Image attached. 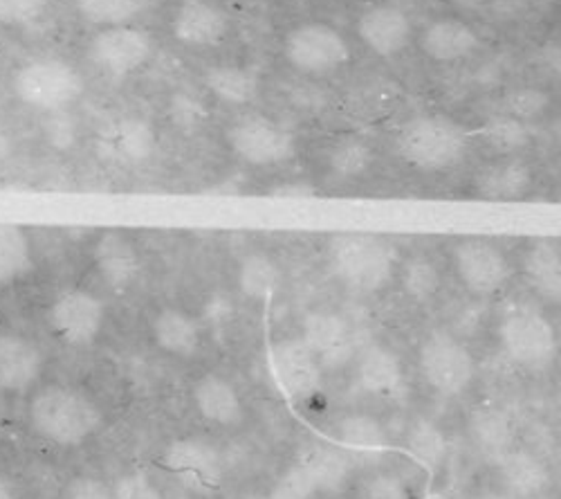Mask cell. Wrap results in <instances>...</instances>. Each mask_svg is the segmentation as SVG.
<instances>
[{
    "instance_id": "b9f144b4",
    "label": "cell",
    "mask_w": 561,
    "mask_h": 499,
    "mask_svg": "<svg viewBox=\"0 0 561 499\" xmlns=\"http://www.w3.org/2000/svg\"><path fill=\"white\" fill-rule=\"evenodd\" d=\"M66 499H115V492L104 479L81 475L68 484Z\"/></svg>"
},
{
    "instance_id": "5b68a950",
    "label": "cell",
    "mask_w": 561,
    "mask_h": 499,
    "mask_svg": "<svg viewBox=\"0 0 561 499\" xmlns=\"http://www.w3.org/2000/svg\"><path fill=\"white\" fill-rule=\"evenodd\" d=\"M284 57L301 75L329 77L351 61V45L331 23L308 21L286 34Z\"/></svg>"
},
{
    "instance_id": "d4e9b609",
    "label": "cell",
    "mask_w": 561,
    "mask_h": 499,
    "mask_svg": "<svg viewBox=\"0 0 561 499\" xmlns=\"http://www.w3.org/2000/svg\"><path fill=\"white\" fill-rule=\"evenodd\" d=\"M151 333H153L156 344L164 353H169L173 358H182V360L194 358L203 344L198 322L190 313H184L182 308H173V306L158 310V315L151 322Z\"/></svg>"
},
{
    "instance_id": "484cf974",
    "label": "cell",
    "mask_w": 561,
    "mask_h": 499,
    "mask_svg": "<svg viewBox=\"0 0 561 499\" xmlns=\"http://www.w3.org/2000/svg\"><path fill=\"white\" fill-rule=\"evenodd\" d=\"M297 466L308 475L317 492L342 490L353 473V464L344 452L329 445H310Z\"/></svg>"
},
{
    "instance_id": "ab89813d",
    "label": "cell",
    "mask_w": 561,
    "mask_h": 499,
    "mask_svg": "<svg viewBox=\"0 0 561 499\" xmlns=\"http://www.w3.org/2000/svg\"><path fill=\"white\" fill-rule=\"evenodd\" d=\"M115 499H167L147 473H126L113 486Z\"/></svg>"
},
{
    "instance_id": "7bdbcfd3",
    "label": "cell",
    "mask_w": 561,
    "mask_h": 499,
    "mask_svg": "<svg viewBox=\"0 0 561 499\" xmlns=\"http://www.w3.org/2000/svg\"><path fill=\"white\" fill-rule=\"evenodd\" d=\"M270 194L278 199H308V196H314L317 190L308 183H288V185L274 188Z\"/></svg>"
},
{
    "instance_id": "bcb514c9",
    "label": "cell",
    "mask_w": 561,
    "mask_h": 499,
    "mask_svg": "<svg viewBox=\"0 0 561 499\" xmlns=\"http://www.w3.org/2000/svg\"><path fill=\"white\" fill-rule=\"evenodd\" d=\"M0 499H16L10 481L5 477H0Z\"/></svg>"
},
{
    "instance_id": "60d3db41",
    "label": "cell",
    "mask_w": 561,
    "mask_h": 499,
    "mask_svg": "<svg viewBox=\"0 0 561 499\" xmlns=\"http://www.w3.org/2000/svg\"><path fill=\"white\" fill-rule=\"evenodd\" d=\"M364 499H411V490L396 473H378L366 479Z\"/></svg>"
},
{
    "instance_id": "d590c367",
    "label": "cell",
    "mask_w": 561,
    "mask_h": 499,
    "mask_svg": "<svg viewBox=\"0 0 561 499\" xmlns=\"http://www.w3.org/2000/svg\"><path fill=\"white\" fill-rule=\"evenodd\" d=\"M404 293L415 302H427L440 291V270L430 257H411L400 268Z\"/></svg>"
},
{
    "instance_id": "7a4b0ae2",
    "label": "cell",
    "mask_w": 561,
    "mask_h": 499,
    "mask_svg": "<svg viewBox=\"0 0 561 499\" xmlns=\"http://www.w3.org/2000/svg\"><path fill=\"white\" fill-rule=\"evenodd\" d=\"M396 149L407 167L443 173L465 162L472 138L462 124L447 115H415L400 126Z\"/></svg>"
},
{
    "instance_id": "52a82bcc",
    "label": "cell",
    "mask_w": 561,
    "mask_h": 499,
    "mask_svg": "<svg viewBox=\"0 0 561 499\" xmlns=\"http://www.w3.org/2000/svg\"><path fill=\"white\" fill-rule=\"evenodd\" d=\"M417 370L434 394L443 398H456L472 387L477 376V360L458 338L434 333L420 344Z\"/></svg>"
},
{
    "instance_id": "f1b7e54d",
    "label": "cell",
    "mask_w": 561,
    "mask_h": 499,
    "mask_svg": "<svg viewBox=\"0 0 561 499\" xmlns=\"http://www.w3.org/2000/svg\"><path fill=\"white\" fill-rule=\"evenodd\" d=\"M203 81L211 95L231 106H245L259 95V77L245 66H211Z\"/></svg>"
},
{
    "instance_id": "ffe728a7",
    "label": "cell",
    "mask_w": 561,
    "mask_h": 499,
    "mask_svg": "<svg viewBox=\"0 0 561 499\" xmlns=\"http://www.w3.org/2000/svg\"><path fill=\"white\" fill-rule=\"evenodd\" d=\"M533 188L535 169L522 156H499L474 178L477 194L488 201H517Z\"/></svg>"
},
{
    "instance_id": "74e56055",
    "label": "cell",
    "mask_w": 561,
    "mask_h": 499,
    "mask_svg": "<svg viewBox=\"0 0 561 499\" xmlns=\"http://www.w3.org/2000/svg\"><path fill=\"white\" fill-rule=\"evenodd\" d=\"M550 109L548 93L539 88H519L507 98V115L517 117L526 124L539 120Z\"/></svg>"
},
{
    "instance_id": "5bb4252c",
    "label": "cell",
    "mask_w": 561,
    "mask_h": 499,
    "mask_svg": "<svg viewBox=\"0 0 561 499\" xmlns=\"http://www.w3.org/2000/svg\"><path fill=\"white\" fill-rule=\"evenodd\" d=\"M164 466L180 477L190 488L214 490L222 477V462L218 450L201 439H178L173 441L164 457Z\"/></svg>"
},
{
    "instance_id": "2e32d148",
    "label": "cell",
    "mask_w": 561,
    "mask_h": 499,
    "mask_svg": "<svg viewBox=\"0 0 561 499\" xmlns=\"http://www.w3.org/2000/svg\"><path fill=\"white\" fill-rule=\"evenodd\" d=\"M171 34L190 48H214L229 36V19L207 0H182L171 21Z\"/></svg>"
},
{
    "instance_id": "4316f807",
    "label": "cell",
    "mask_w": 561,
    "mask_h": 499,
    "mask_svg": "<svg viewBox=\"0 0 561 499\" xmlns=\"http://www.w3.org/2000/svg\"><path fill=\"white\" fill-rule=\"evenodd\" d=\"M36 268L34 246L21 225L0 223V288L27 280Z\"/></svg>"
},
{
    "instance_id": "8992f818",
    "label": "cell",
    "mask_w": 561,
    "mask_h": 499,
    "mask_svg": "<svg viewBox=\"0 0 561 499\" xmlns=\"http://www.w3.org/2000/svg\"><path fill=\"white\" fill-rule=\"evenodd\" d=\"M499 338L505 355L524 370L541 372L552 365L559 349L557 331L548 317L528 306L512 308L499 327Z\"/></svg>"
},
{
    "instance_id": "e0dca14e",
    "label": "cell",
    "mask_w": 561,
    "mask_h": 499,
    "mask_svg": "<svg viewBox=\"0 0 561 499\" xmlns=\"http://www.w3.org/2000/svg\"><path fill=\"white\" fill-rule=\"evenodd\" d=\"M92 263H95L102 282L113 291H128L142 275V257L135 243L117 230H108L98 237L92 246Z\"/></svg>"
},
{
    "instance_id": "277c9868",
    "label": "cell",
    "mask_w": 561,
    "mask_h": 499,
    "mask_svg": "<svg viewBox=\"0 0 561 499\" xmlns=\"http://www.w3.org/2000/svg\"><path fill=\"white\" fill-rule=\"evenodd\" d=\"M12 90L21 104L38 113H64L85 93V79L77 66L57 57H41L23 64Z\"/></svg>"
},
{
    "instance_id": "7c38bea8",
    "label": "cell",
    "mask_w": 561,
    "mask_h": 499,
    "mask_svg": "<svg viewBox=\"0 0 561 499\" xmlns=\"http://www.w3.org/2000/svg\"><path fill=\"white\" fill-rule=\"evenodd\" d=\"M301 340L321 370H342L357 355L355 329L337 313H310L304 322Z\"/></svg>"
},
{
    "instance_id": "4fadbf2b",
    "label": "cell",
    "mask_w": 561,
    "mask_h": 499,
    "mask_svg": "<svg viewBox=\"0 0 561 499\" xmlns=\"http://www.w3.org/2000/svg\"><path fill=\"white\" fill-rule=\"evenodd\" d=\"M355 381L357 387L378 400H396L407 389V372L402 358L385 347L370 344L355 355Z\"/></svg>"
},
{
    "instance_id": "6da1fadb",
    "label": "cell",
    "mask_w": 561,
    "mask_h": 499,
    "mask_svg": "<svg viewBox=\"0 0 561 499\" xmlns=\"http://www.w3.org/2000/svg\"><path fill=\"white\" fill-rule=\"evenodd\" d=\"M27 419L36 436L59 447L83 445L104 423L100 405L85 392L68 385L38 389L30 400Z\"/></svg>"
},
{
    "instance_id": "836d02e7",
    "label": "cell",
    "mask_w": 561,
    "mask_h": 499,
    "mask_svg": "<svg viewBox=\"0 0 561 499\" xmlns=\"http://www.w3.org/2000/svg\"><path fill=\"white\" fill-rule=\"evenodd\" d=\"M407 445L413 452V457L432 470L440 468L447 460V436L443 428L430 419H420L409 428Z\"/></svg>"
},
{
    "instance_id": "7402d4cb",
    "label": "cell",
    "mask_w": 561,
    "mask_h": 499,
    "mask_svg": "<svg viewBox=\"0 0 561 499\" xmlns=\"http://www.w3.org/2000/svg\"><path fill=\"white\" fill-rule=\"evenodd\" d=\"M102 145V154L119 165L135 167L145 165L158 149V133L153 124H149L142 117H124L115 122L106 135Z\"/></svg>"
},
{
    "instance_id": "3957f363",
    "label": "cell",
    "mask_w": 561,
    "mask_h": 499,
    "mask_svg": "<svg viewBox=\"0 0 561 499\" xmlns=\"http://www.w3.org/2000/svg\"><path fill=\"white\" fill-rule=\"evenodd\" d=\"M329 263L346 288L370 295L391 284L398 270V254L380 237L340 235L329 246Z\"/></svg>"
},
{
    "instance_id": "d6986e66",
    "label": "cell",
    "mask_w": 561,
    "mask_h": 499,
    "mask_svg": "<svg viewBox=\"0 0 561 499\" xmlns=\"http://www.w3.org/2000/svg\"><path fill=\"white\" fill-rule=\"evenodd\" d=\"M43 374V351L19 333H0V392L25 394Z\"/></svg>"
},
{
    "instance_id": "7dc6e473",
    "label": "cell",
    "mask_w": 561,
    "mask_h": 499,
    "mask_svg": "<svg viewBox=\"0 0 561 499\" xmlns=\"http://www.w3.org/2000/svg\"><path fill=\"white\" fill-rule=\"evenodd\" d=\"M474 499H510V497L499 495V492H481V495H477Z\"/></svg>"
},
{
    "instance_id": "9c48e42d",
    "label": "cell",
    "mask_w": 561,
    "mask_h": 499,
    "mask_svg": "<svg viewBox=\"0 0 561 499\" xmlns=\"http://www.w3.org/2000/svg\"><path fill=\"white\" fill-rule=\"evenodd\" d=\"M451 263L458 282L467 293L477 297H492L501 293L512 280V263L505 250L490 239H462L454 246Z\"/></svg>"
},
{
    "instance_id": "8d00e7d4",
    "label": "cell",
    "mask_w": 561,
    "mask_h": 499,
    "mask_svg": "<svg viewBox=\"0 0 561 499\" xmlns=\"http://www.w3.org/2000/svg\"><path fill=\"white\" fill-rule=\"evenodd\" d=\"M337 441L351 447H382L387 443V428L373 415H348L337 421Z\"/></svg>"
},
{
    "instance_id": "cb8c5ba5",
    "label": "cell",
    "mask_w": 561,
    "mask_h": 499,
    "mask_svg": "<svg viewBox=\"0 0 561 499\" xmlns=\"http://www.w3.org/2000/svg\"><path fill=\"white\" fill-rule=\"evenodd\" d=\"M499 473L512 497L537 499L552 486L548 464L528 450H507L499 460Z\"/></svg>"
},
{
    "instance_id": "ee69618b",
    "label": "cell",
    "mask_w": 561,
    "mask_h": 499,
    "mask_svg": "<svg viewBox=\"0 0 561 499\" xmlns=\"http://www.w3.org/2000/svg\"><path fill=\"white\" fill-rule=\"evenodd\" d=\"M231 313V299L229 297H222V295H218V297H214L211 302H209V317H214L216 322H225V317Z\"/></svg>"
},
{
    "instance_id": "30bf717a",
    "label": "cell",
    "mask_w": 561,
    "mask_h": 499,
    "mask_svg": "<svg viewBox=\"0 0 561 499\" xmlns=\"http://www.w3.org/2000/svg\"><path fill=\"white\" fill-rule=\"evenodd\" d=\"M88 57L104 75L124 79L149 64L153 57V38L149 32L133 25L102 27L88 43Z\"/></svg>"
},
{
    "instance_id": "f546056e",
    "label": "cell",
    "mask_w": 561,
    "mask_h": 499,
    "mask_svg": "<svg viewBox=\"0 0 561 499\" xmlns=\"http://www.w3.org/2000/svg\"><path fill=\"white\" fill-rule=\"evenodd\" d=\"M325 165H329L333 178L342 180V183H353V180L364 178L376 165V151L366 140L346 135V138L333 143L329 156H325Z\"/></svg>"
},
{
    "instance_id": "681fc988",
    "label": "cell",
    "mask_w": 561,
    "mask_h": 499,
    "mask_svg": "<svg viewBox=\"0 0 561 499\" xmlns=\"http://www.w3.org/2000/svg\"><path fill=\"white\" fill-rule=\"evenodd\" d=\"M270 499H280V497H274V495H272V497H270Z\"/></svg>"
},
{
    "instance_id": "8fae6325",
    "label": "cell",
    "mask_w": 561,
    "mask_h": 499,
    "mask_svg": "<svg viewBox=\"0 0 561 499\" xmlns=\"http://www.w3.org/2000/svg\"><path fill=\"white\" fill-rule=\"evenodd\" d=\"M48 325L64 344L77 349L90 347L104 331L106 304L95 293L81 288L66 291L53 302Z\"/></svg>"
},
{
    "instance_id": "603a6c76",
    "label": "cell",
    "mask_w": 561,
    "mask_h": 499,
    "mask_svg": "<svg viewBox=\"0 0 561 499\" xmlns=\"http://www.w3.org/2000/svg\"><path fill=\"white\" fill-rule=\"evenodd\" d=\"M194 405L198 415L220 428L239 426L245 417V407L239 389L218 374H205L194 385Z\"/></svg>"
},
{
    "instance_id": "c3c4849f",
    "label": "cell",
    "mask_w": 561,
    "mask_h": 499,
    "mask_svg": "<svg viewBox=\"0 0 561 499\" xmlns=\"http://www.w3.org/2000/svg\"><path fill=\"white\" fill-rule=\"evenodd\" d=\"M427 499H447V497H443V495H432V497H427Z\"/></svg>"
},
{
    "instance_id": "1f68e13d",
    "label": "cell",
    "mask_w": 561,
    "mask_h": 499,
    "mask_svg": "<svg viewBox=\"0 0 561 499\" xmlns=\"http://www.w3.org/2000/svg\"><path fill=\"white\" fill-rule=\"evenodd\" d=\"M470 434L474 443L490 457H503L507 450H512L514 443V428L505 412L496 410V407H488V410L474 412L470 421Z\"/></svg>"
},
{
    "instance_id": "ba28073f",
    "label": "cell",
    "mask_w": 561,
    "mask_h": 499,
    "mask_svg": "<svg viewBox=\"0 0 561 499\" xmlns=\"http://www.w3.org/2000/svg\"><path fill=\"white\" fill-rule=\"evenodd\" d=\"M227 143L233 156L250 167H278L297 154V138L276 120L259 113L239 117L227 131Z\"/></svg>"
},
{
    "instance_id": "f6af8a7d",
    "label": "cell",
    "mask_w": 561,
    "mask_h": 499,
    "mask_svg": "<svg viewBox=\"0 0 561 499\" xmlns=\"http://www.w3.org/2000/svg\"><path fill=\"white\" fill-rule=\"evenodd\" d=\"M12 154V140L5 131H0V165H3Z\"/></svg>"
},
{
    "instance_id": "e575fe53",
    "label": "cell",
    "mask_w": 561,
    "mask_h": 499,
    "mask_svg": "<svg viewBox=\"0 0 561 499\" xmlns=\"http://www.w3.org/2000/svg\"><path fill=\"white\" fill-rule=\"evenodd\" d=\"M278 282L280 272L267 254L254 252L243 259L239 270V284L250 299H267L276 291Z\"/></svg>"
},
{
    "instance_id": "44dd1931",
    "label": "cell",
    "mask_w": 561,
    "mask_h": 499,
    "mask_svg": "<svg viewBox=\"0 0 561 499\" xmlns=\"http://www.w3.org/2000/svg\"><path fill=\"white\" fill-rule=\"evenodd\" d=\"M274 367L280 385L295 398H310L321 389L323 370L301 338L286 340L274 349Z\"/></svg>"
},
{
    "instance_id": "83f0119b",
    "label": "cell",
    "mask_w": 561,
    "mask_h": 499,
    "mask_svg": "<svg viewBox=\"0 0 561 499\" xmlns=\"http://www.w3.org/2000/svg\"><path fill=\"white\" fill-rule=\"evenodd\" d=\"M524 275L533 291L548 299L559 302L561 295V257L552 241H535L524 259Z\"/></svg>"
},
{
    "instance_id": "ac0fdd59",
    "label": "cell",
    "mask_w": 561,
    "mask_h": 499,
    "mask_svg": "<svg viewBox=\"0 0 561 499\" xmlns=\"http://www.w3.org/2000/svg\"><path fill=\"white\" fill-rule=\"evenodd\" d=\"M481 48L479 32L462 19L443 16L432 21L420 34V50L436 64L470 59Z\"/></svg>"
},
{
    "instance_id": "d6a6232c",
    "label": "cell",
    "mask_w": 561,
    "mask_h": 499,
    "mask_svg": "<svg viewBox=\"0 0 561 499\" xmlns=\"http://www.w3.org/2000/svg\"><path fill=\"white\" fill-rule=\"evenodd\" d=\"M151 5V0H77L81 19L98 27L130 25L142 16Z\"/></svg>"
},
{
    "instance_id": "f35d334b",
    "label": "cell",
    "mask_w": 561,
    "mask_h": 499,
    "mask_svg": "<svg viewBox=\"0 0 561 499\" xmlns=\"http://www.w3.org/2000/svg\"><path fill=\"white\" fill-rule=\"evenodd\" d=\"M50 8V0H0V25L21 27L36 23Z\"/></svg>"
},
{
    "instance_id": "4dcf8cb0",
    "label": "cell",
    "mask_w": 561,
    "mask_h": 499,
    "mask_svg": "<svg viewBox=\"0 0 561 499\" xmlns=\"http://www.w3.org/2000/svg\"><path fill=\"white\" fill-rule=\"evenodd\" d=\"M481 138L496 156H519L533 145V131L517 117L496 113L481 126Z\"/></svg>"
},
{
    "instance_id": "9a60e30c",
    "label": "cell",
    "mask_w": 561,
    "mask_h": 499,
    "mask_svg": "<svg viewBox=\"0 0 561 499\" xmlns=\"http://www.w3.org/2000/svg\"><path fill=\"white\" fill-rule=\"evenodd\" d=\"M357 36L378 57H398L413 38V25L404 10L393 5H376L357 19Z\"/></svg>"
}]
</instances>
